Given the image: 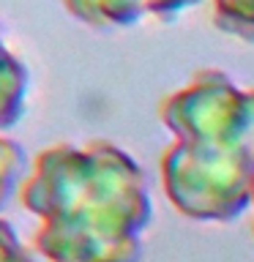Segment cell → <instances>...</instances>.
<instances>
[{"label":"cell","instance_id":"obj_2","mask_svg":"<svg viewBox=\"0 0 254 262\" xmlns=\"http://www.w3.org/2000/svg\"><path fill=\"white\" fill-rule=\"evenodd\" d=\"M159 120L175 134L159 161L172 208L192 221H235L254 188V88L202 69L161 98Z\"/></svg>","mask_w":254,"mask_h":262},{"label":"cell","instance_id":"obj_4","mask_svg":"<svg viewBox=\"0 0 254 262\" xmlns=\"http://www.w3.org/2000/svg\"><path fill=\"white\" fill-rule=\"evenodd\" d=\"M28 85L30 74L25 69V63L0 38V131L14 128L22 120Z\"/></svg>","mask_w":254,"mask_h":262},{"label":"cell","instance_id":"obj_5","mask_svg":"<svg viewBox=\"0 0 254 262\" xmlns=\"http://www.w3.org/2000/svg\"><path fill=\"white\" fill-rule=\"evenodd\" d=\"M28 172H30L28 150L16 139L0 134V210L11 202L14 194H19Z\"/></svg>","mask_w":254,"mask_h":262},{"label":"cell","instance_id":"obj_1","mask_svg":"<svg viewBox=\"0 0 254 262\" xmlns=\"http://www.w3.org/2000/svg\"><path fill=\"white\" fill-rule=\"evenodd\" d=\"M19 200L41 221L33 243L47 262H142L153 205L145 172L123 147L107 139L44 147Z\"/></svg>","mask_w":254,"mask_h":262},{"label":"cell","instance_id":"obj_3","mask_svg":"<svg viewBox=\"0 0 254 262\" xmlns=\"http://www.w3.org/2000/svg\"><path fill=\"white\" fill-rule=\"evenodd\" d=\"M200 3L202 0H63L66 11L88 28H129L145 16L170 22Z\"/></svg>","mask_w":254,"mask_h":262},{"label":"cell","instance_id":"obj_7","mask_svg":"<svg viewBox=\"0 0 254 262\" xmlns=\"http://www.w3.org/2000/svg\"><path fill=\"white\" fill-rule=\"evenodd\" d=\"M0 262H36L30 249L19 241L16 229L6 219H0Z\"/></svg>","mask_w":254,"mask_h":262},{"label":"cell","instance_id":"obj_6","mask_svg":"<svg viewBox=\"0 0 254 262\" xmlns=\"http://www.w3.org/2000/svg\"><path fill=\"white\" fill-rule=\"evenodd\" d=\"M210 8L221 33L254 44V0H210Z\"/></svg>","mask_w":254,"mask_h":262},{"label":"cell","instance_id":"obj_8","mask_svg":"<svg viewBox=\"0 0 254 262\" xmlns=\"http://www.w3.org/2000/svg\"><path fill=\"white\" fill-rule=\"evenodd\" d=\"M251 205H254V188H251Z\"/></svg>","mask_w":254,"mask_h":262}]
</instances>
